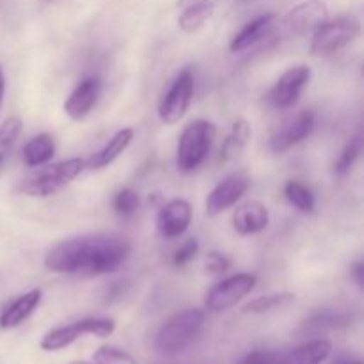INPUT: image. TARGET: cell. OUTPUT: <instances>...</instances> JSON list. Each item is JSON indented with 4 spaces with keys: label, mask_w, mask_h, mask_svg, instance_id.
Returning <instances> with one entry per match:
<instances>
[{
    "label": "cell",
    "mask_w": 364,
    "mask_h": 364,
    "mask_svg": "<svg viewBox=\"0 0 364 364\" xmlns=\"http://www.w3.org/2000/svg\"><path fill=\"white\" fill-rule=\"evenodd\" d=\"M132 245L117 237L70 238L53 245L45 256L46 270L77 276H103L123 267Z\"/></svg>",
    "instance_id": "cell-1"
},
{
    "label": "cell",
    "mask_w": 364,
    "mask_h": 364,
    "mask_svg": "<svg viewBox=\"0 0 364 364\" xmlns=\"http://www.w3.org/2000/svg\"><path fill=\"white\" fill-rule=\"evenodd\" d=\"M205 326V311L188 308L174 313L162 323L155 338V348L162 355H176L187 350Z\"/></svg>",
    "instance_id": "cell-2"
},
{
    "label": "cell",
    "mask_w": 364,
    "mask_h": 364,
    "mask_svg": "<svg viewBox=\"0 0 364 364\" xmlns=\"http://www.w3.org/2000/svg\"><path fill=\"white\" fill-rule=\"evenodd\" d=\"M215 139V127L206 119H198L183 128L176 148V166L181 173H192L208 156Z\"/></svg>",
    "instance_id": "cell-3"
},
{
    "label": "cell",
    "mask_w": 364,
    "mask_h": 364,
    "mask_svg": "<svg viewBox=\"0 0 364 364\" xmlns=\"http://www.w3.org/2000/svg\"><path fill=\"white\" fill-rule=\"evenodd\" d=\"M85 169V160L82 159H68L63 162H57L48 166L46 169L39 171L34 176L27 178L20 185L21 194L28 198H48L57 194L64 187L71 183L77 176H80Z\"/></svg>",
    "instance_id": "cell-4"
},
{
    "label": "cell",
    "mask_w": 364,
    "mask_h": 364,
    "mask_svg": "<svg viewBox=\"0 0 364 364\" xmlns=\"http://www.w3.org/2000/svg\"><path fill=\"white\" fill-rule=\"evenodd\" d=\"M116 331V322L112 318H82L68 326L55 327L41 338V350L59 352L73 345L82 336L109 338Z\"/></svg>",
    "instance_id": "cell-5"
},
{
    "label": "cell",
    "mask_w": 364,
    "mask_h": 364,
    "mask_svg": "<svg viewBox=\"0 0 364 364\" xmlns=\"http://www.w3.org/2000/svg\"><path fill=\"white\" fill-rule=\"evenodd\" d=\"M361 34V23L354 16H338L327 20L322 27L313 32L311 50L313 55H333L347 45L358 39Z\"/></svg>",
    "instance_id": "cell-6"
},
{
    "label": "cell",
    "mask_w": 364,
    "mask_h": 364,
    "mask_svg": "<svg viewBox=\"0 0 364 364\" xmlns=\"http://www.w3.org/2000/svg\"><path fill=\"white\" fill-rule=\"evenodd\" d=\"M255 274L240 272L226 277L210 288L205 299V309L208 313H223L237 306L242 299L247 297L256 288Z\"/></svg>",
    "instance_id": "cell-7"
},
{
    "label": "cell",
    "mask_w": 364,
    "mask_h": 364,
    "mask_svg": "<svg viewBox=\"0 0 364 364\" xmlns=\"http://www.w3.org/2000/svg\"><path fill=\"white\" fill-rule=\"evenodd\" d=\"M329 20V9L320 0H308L288 11L281 21V32L288 38H304L313 34Z\"/></svg>",
    "instance_id": "cell-8"
},
{
    "label": "cell",
    "mask_w": 364,
    "mask_h": 364,
    "mask_svg": "<svg viewBox=\"0 0 364 364\" xmlns=\"http://www.w3.org/2000/svg\"><path fill=\"white\" fill-rule=\"evenodd\" d=\"M194 96V75L192 71L183 70L174 82L169 91L162 98L159 105V117L164 124H176L183 119Z\"/></svg>",
    "instance_id": "cell-9"
},
{
    "label": "cell",
    "mask_w": 364,
    "mask_h": 364,
    "mask_svg": "<svg viewBox=\"0 0 364 364\" xmlns=\"http://www.w3.org/2000/svg\"><path fill=\"white\" fill-rule=\"evenodd\" d=\"M311 80V68L304 66H294L288 68L279 78H277L276 85L270 91V102L277 109H290L301 98L302 91L306 85Z\"/></svg>",
    "instance_id": "cell-10"
},
{
    "label": "cell",
    "mask_w": 364,
    "mask_h": 364,
    "mask_svg": "<svg viewBox=\"0 0 364 364\" xmlns=\"http://www.w3.org/2000/svg\"><path fill=\"white\" fill-rule=\"evenodd\" d=\"M249 187H251V180L244 174H231V176L224 178L206 198V215L217 217L226 212L228 208L240 201Z\"/></svg>",
    "instance_id": "cell-11"
},
{
    "label": "cell",
    "mask_w": 364,
    "mask_h": 364,
    "mask_svg": "<svg viewBox=\"0 0 364 364\" xmlns=\"http://www.w3.org/2000/svg\"><path fill=\"white\" fill-rule=\"evenodd\" d=\"M316 127V116L313 110H302L297 116L291 117L290 121L277 128L270 137V149L274 153H284L291 146H297L304 139L311 135Z\"/></svg>",
    "instance_id": "cell-12"
},
{
    "label": "cell",
    "mask_w": 364,
    "mask_h": 364,
    "mask_svg": "<svg viewBox=\"0 0 364 364\" xmlns=\"http://www.w3.org/2000/svg\"><path fill=\"white\" fill-rule=\"evenodd\" d=\"M192 223V206L185 199L164 203L156 215V231L164 238H176L188 230Z\"/></svg>",
    "instance_id": "cell-13"
},
{
    "label": "cell",
    "mask_w": 364,
    "mask_h": 364,
    "mask_svg": "<svg viewBox=\"0 0 364 364\" xmlns=\"http://www.w3.org/2000/svg\"><path fill=\"white\" fill-rule=\"evenodd\" d=\"M100 95H102V80L98 77L84 78L64 102V112L73 121L85 119L98 103Z\"/></svg>",
    "instance_id": "cell-14"
},
{
    "label": "cell",
    "mask_w": 364,
    "mask_h": 364,
    "mask_svg": "<svg viewBox=\"0 0 364 364\" xmlns=\"http://www.w3.org/2000/svg\"><path fill=\"white\" fill-rule=\"evenodd\" d=\"M270 223V213L263 203L247 201L238 206L233 213V230L242 237L262 233Z\"/></svg>",
    "instance_id": "cell-15"
},
{
    "label": "cell",
    "mask_w": 364,
    "mask_h": 364,
    "mask_svg": "<svg viewBox=\"0 0 364 364\" xmlns=\"http://www.w3.org/2000/svg\"><path fill=\"white\" fill-rule=\"evenodd\" d=\"M276 14L267 13L255 18V20H251L249 23H245L244 28L231 39V52L240 53L244 52V50H249L251 46H256L258 43H262L263 39L269 38V36L272 34L274 27H276Z\"/></svg>",
    "instance_id": "cell-16"
},
{
    "label": "cell",
    "mask_w": 364,
    "mask_h": 364,
    "mask_svg": "<svg viewBox=\"0 0 364 364\" xmlns=\"http://www.w3.org/2000/svg\"><path fill=\"white\" fill-rule=\"evenodd\" d=\"M331 352L333 343L326 338H316L288 352H277V364H322Z\"/></svg>",
    "instance_id": "cell-17"
},
{
    "label": "cell",
    "mask_w": 364,
    "mask_h": 364,
    "mask_svg": "<svg viewBox=\"0 0 364 364\" xmlns=\"http://www.w3.org/2000/svg\"><path fill=\"white\" fill-rule=\"evenodd\" d=\"M41 290L34 288V290L27 291V294L20 295L18 299H14L9 306L2 311L0 315V329L9 331L14 327L21 326L32 313L38 309V306L41 304Z\"/></svg>",
    "instance_id": "cell-18"
},
{
    "label": "cell",
    "mask_w": 364,
    "mask_h": 364,
    "mask_svg": "<svg viewBox=\"0 0 364 364\" xmlns=\"http://www.w3.org/2000/svg\"><path fill=\"white\" fill-rule=\"evenodd\" d=\"M132 141H134V130L132 128H123L117 134H114L112 139L98 153H95L91 159L85 160V167L87 169H103V167H109L117 156H121L127 151Z\"/></svg>",
    "instance_id": "cell-19"
},
{
    "label": "cell",
    "mask_w": 364,
    "mask_h": 364,
    "mask_svg": "<svg viewBox=\"0 0 364 364\" xmlns=\"http://www.w3.org/2000/svg\"><path fill=\"white\" fill-rule=\"evenodd\" d=\"M55 155V141L50 134H39L23 146V162L28 167L48 164Z\"/></svg>",
    "instance_id": "cell-20"
},
{
    "label": "cell",
    "mask_w": 364,
    "mask_h": 364,
    "mask_svg": "<svg viewBox=\"0 0 364 364\" xmlns=\"http://www.w3.org/2000/svg\"><path fill=\"white\" fill-rule=\"evenodd\" d=\"M251 135H252V130H251V124H249L247 121L245 119L235 121L230 135L224 139L223 148H220V162L228 164L231 162V160L237 159V156L244 151L245 146H247Z\"/></svg>",
    "instance_id": "cell-21"
},
{
    "label": "cell",
    "mask_w": 364,
    "mask_h": 364,
    "mask_svg": "<svg viewBox=\"0 0 364 364\" xmlns=\"http://www.w3.org/2000/svg\"><path fill=\"white\" fill-rule=\"evenodd\" d=\"M213 11H215V4L212 0H201V2L191 4V6L181 9L180 18H178V25L187 34L198 32L213 16Z\"/></svg>",
    "instance_id": "cell-22"
},
{
    "label": "cell",
    "mask_w": 364,
    "mask_h": 364,
    "mask_svg": "<svg viewBox=\"0 0 364 364\" xmlns=\"http://www.w3.org/2000/svg\"><path fill=\"white\" fill-rule=\"evenodd\" d=\"M295 301L294 294H270L263 295V297L255 299L249 304L244 306L242 311L247 313V315H263V313L274 311V309H281L290 306Z\"/></svg>",
    "instance_id": "cell-23"
},
{
    "label": "cell",
    "mask_w": 364,
    "mask_h": 364,
    "mask_svg": "<svg viewBox=\"0 0 364 364\" xmlns=\"http://www.w3.org/2000/svg\"><path fill=\"white\" fill-rule=\"evenodd\" d=\"M284 196H287L288 203L291 206H295L297 210L304 213H311L315 210L316 201L315 196H313L311 188L306 187L301 181L290 180L287 185H284Z\"/></svg>",
    "instance_id": "cell-24"
},
{
    "label": "cell",
    "mask_w": 364,
    "mask_h": 364,
    "mask_svg": "<svg viewBox=\"0 0 364 364\" xmlns=\"http://www.w3.org/2000/svg\"><path fill=\"white\" fill-rule=\"evenodd\" d=\"M359 153H361V141H359V137H355L345 146L343 151L340 153V156H338L336 162H334V174L345 176L347 173H350V169L355 166V162H358Z\"/></svg>",
    "instance_id": "cell-25"
},
{
    "label": "cell",
    "mask_w": 364,
    "mask_h": 364,
    "mask_svg": "<svg viewBox=\"0 0 364 364\" xmlns=\"http://www.w3.org/2000/svg\"><path fill=\"white\" fill-rule=\"evenodd\" d=\"M350 318L347 315H329V313H323V315H315L309 320H306L304 329L308 333H318V331H333L338 329L341 326H348Z\"/></svg>",
    "instance_id": "cell-26"
},
{
    "label": "cell",
    "mask_w": 364,
    "mask_h": 364,
    "mask_svg": "<svg viewBox=\"0 0 364 364\" xmlns=\"http://www.w3.org/2000/svg\"><path fill=\"white\" fill-rule=\"evenodd\" d=\"M92 364H137L135 359L132 358L128 352L121 350V348L110 347H100L98 350L92 354Z\"/></svg>",
    "instance_id": "cell-27"
},
{
    "label": "cell",
    "mask_w": 364,
    "mask_h": 364,
    "mask_svg": "<svg viewBox=\"0 0 364 364\" xmlns=\"http://www.w3.org/2000/svg\"><path fill=\"white\" fill-rule=\"evenodd\" d=\"M139 205H141V198L132 188H123L114 198V210H116V213H119L123 217L134 215L139 210Z\"/></svg>",
    "instance_id": "cell-28"
},
{
    "label": "cell",
    "mask_w": 364,
    "mask_h": 364,
    "mask_svg": "<svg viewBox=\"0 0 364 364\" xmlns=\"http://www.w3.org/2000/svg\"><path fill=\"white\" fill-rule=\"evenodd\" d=\"M21 130H23V123H21L20 117L11 116L0 124V151L9 148L11 144H14L18 137H20Z\"/></svg>",
    "instance_id": "cell-29"
},
{
    "label": "cell",
    "mask_w": 364,
    "mask_h": 364,
    "mask_svg": "<svg viewBox=\"0 0 364 364\" xmlns=\"http://www.w3.org/2000/svg\"><path fill=\"white\" fill-rule=\"evenodd\" d=\"M198 252H199V242L196 240V238H188V240H185L183 245L174 252L173 263L176 267H185L187 263H191L192 259L198 256Z\"/></svg>",
    "instance_id": "cell-30"
},
{
    "label": "cell",
    "mask_w": 364,
    "mask_h": 364,
    "mask_svg": "<svg viewBox=\"0 0 364 364\" xmlns=\"http://www.w3.org/2000/svg\"><path fill=\"white\" fill-rule=\"evenodd\" d=\"M230 267H231L230 258H228L226 255H223V252L212 251L206 255V258H205L206 272L213 274V276H220V274L226 272Z\"/></svg>",
    "instance_id": "cell-31"
},
{
    "label": "cell",
    "mask_w": 364,
    "mask_h": 364,
    "mask_svg": "<svg viewBox=\"0 0 364 364\" xmlns=\"http://www.w3.org/2000/svg\"><path fill=\"white\" fill-rule=\"evenodd\" d=\"M237 364H277V352L255 350L245 354Z\"/></svg>",
    "instance_id": "cell-32"
},
{
    "label": "cell",
    "mask_w": 364,
    "mask_h": 364,
    "mask_svg": "<svg viewBox=\"0 0 364 364\" xmlns=\"http://www.w3.org/2000/svg\"><path fill=\"white\" fill-rule=\"evenodd\" d=\"M363 269H364V267H363L361 262H358L354 267H352V274H354L355 283L359 284V288H363V279H364V277H363Z\"/></svg>",
    "instance_id": "cell-33"
},
{
    "label": "cell",
    "mask_w": 364,
    "mask_h": 364,
    "mask_svg": "<svg viewBox=\"0 0 364 364\" xmlns=\"http://www.w3.org/2000/svg\"><path fill=\"white\" fill-rule=\"evenodd\" d=\"M333 364H363L361 359L352 358V355H340L333 361Z\"/></svg>",
    "instance_id": "cell-34"
},
{
    "label": "cell",
    "mask_w": 364,
    "mask_h": 364,
    "mask_svg": "<svg viewBox=\"0 0 364 364\" xmlns=\"http://www.w3.org/2000/svg\"><path fill=\"white\" fill-rule=\"evenodd\" d=\"M4 92H6V78H4V71L0 68V109H2L4 103Z\"/></svg>",
    "instance_id": "cell-35"
},
{
    "label": "cell",
    "mask_w": 364,
    "mask_h": 364,
    "mask_svg": "<svg viewBox=\"0 0 364 364\" xmlns=\"http://www.w3.org/2000/svg\"><path fill=\"white\" fill-rule=\"evenodd\" d=\"M196 2H201V0H178V7L183 9V7L191 6V4H196Z\"/></svg>",
    "instance_id": "cell-36"
},
{
    "label": "cell",
    "mask_w": 364,
    "mask_h": 364,
    "mask_svg": "<svg viewBox=\"0 0 364 364\" xmlns=\"http://www.w3.org/2000/svg\"><path fill=\"white\" fill-rule=\"evenodd\" d=\"M4 160H6V153H4V151H0V167H2Z\"/></svg>",
    "instance_id": "cell-37"
},
{
    "label": "cell",
    "mask_w": 364,
    "mask_h": 364,
    "mask_svg": "<svg viewBox=\"0 0 364 364\" xmlns=\"http://www.w3.org/2000/svg\"><path fill=\"white\" fill-rule=\"evenodd\" d=\"M71 364H92V363H87V361H75V363H71Z\"/></svg>",
    "instance_id": "cell-38"
}]
</instances>
